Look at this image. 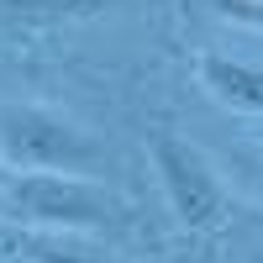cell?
<instances>
[{
  "label": "cell",
  "mask_w": 263,
  "mask_h": 263,
  "mask_svg": "<svg viewBox=\"0 0 263 263\" xmlns=\"http://www.w3.org/2000/svg\"><path fill=\"white\" fill-rule=\"evenodd\" d=\"M84 232H42V227H16L11 237L0 232V253L27 258V263H116L105 248L79 242Z\"/></svg>",
  "instance_id": "cell-5"
},
{
  "label": "cell",
  "mask_w": 263,
  "mask_h": 263,
  "mask_svg": "<svg viewBox=\"0 0 263 263\" xmlns=\"http://www.w3.org/2000/svg\"><path fill=\"white\" fill-rule=\"evenodd\" d=\"M0 205L16 227L42 232H105L126 221V200L84 174H6Z\"/></svg>",
  "instance_id": "cell-2"
},
{
  "label": "cell",
  "mask_w": 263,
  "mask_h": 263,
  "mask_svg": "<svg viewBox=\"0 0 263 263\" xmlns=\"http://www.w3.org/2000/svg\"><path fill=\"white\" fill-rule=\"evenodd\" d=\"M0 184H6V163H0Z\"/></svg>",
  "instance_id": "cell-10"
},
{
  "label": "cell",
  "mask_w": 263,
  "mask_h": 263,
  "mask_svg": "<svg viewBox=\"0 0 263 263\" xmlns=\"http://www.w3.org/2000/svg\"><path fill=\"white\" fill-rule=\"evenodd\" d=\"M0 263H27V258H11V253H6V258H0Z\"/></svg>",
  "instance_id": "cell-9"
},
{
  "label": "cell",
  "mask_w": 263,
  "mask_h": 263,
  "mask_svg": "<svg viewBox=\"0 0 263 263\" xmlns=\"http://www.w3.org/2000/svg\"><path fill=\"white\" fill-rule=\"evenodd\" d=\"M232 168L248 184V195L263 205V147H232Z\"/></svg>",
  "instance_id": "cell-7"
},
{
  "label": "cell",
  "mask_w": 263,
  "mask_h": 263,
  "mask_svg": "<svg viewBox=\"0 0 263 263\" xmlns=\"http://www.w3.org/2000/svg\"><path fill=\"white\" fill-rule=\"evenodd\" d=\"M6 11H27V16H95L116 0H0Z\"/></svg>",
  "instance_id": "cell-6"
},
{
  "label": "cell",
  "mask_w": 263,
  "mask_h": 263,
  "mask_svg": "<svg viewBox=\"0 0 263 263\" xmlns=\"http://www.w3.org/2000/svg\"><path fill=\"white\" fill-rule=\"evenodd\" d=\"M147 158H153V174H158V184H163V200L174 211V221L190 237L221 232V221H227V184H221V174L211 168V158L200 147L174 137L168 126H153L147 132Z\"/></svg>",
  "instance_id": "cell-3"
},
{
  "label": "cell",
  "mask_w": 263,
  "mask_h": 263,
  "mask_svg": "<svg viewBox=\"0 0 263 263\" xmlns=\"http://www.w3.org/2000/svg\"><path fill=\"white\" fill-rule=\"evenodd\" d=\"M195 79H200V90L221 105V111L263 116V63H248V58L205 48V53H195Z\"/></svg>",
  "instance_id": "cell-4"
},
{
  "label": "cell",
  "mask_w": 263,
  "mask_h": 263,
  "mask_svg": "<svg viewBox=\"0 0 263 263\" xmlns=\"http://www.w3.org/2000/svg\"><path fill=\"white\" fill-rule=\"evenodd\" d=\"M221 16L232 21H248V27H263V0H211Z\"/></svg>",
  "instance_id": "cell-8"
},
{
  "label": "cell",
  "mask_w": 263,
  "mask_h": 263,
  "mask_svg": "<svg viewBox=\"0 0 263 263\" xmlns=\"http://www.w3.org/2000/svg\"><path fill=\"white\" fill-rule=\"evenodd\" d=\"M0 163L11 174H95L105 163V142L53 105L6 100L0 105Z\"/></svg>",
  "instance_id": "cell-1"
}]
</instances>
